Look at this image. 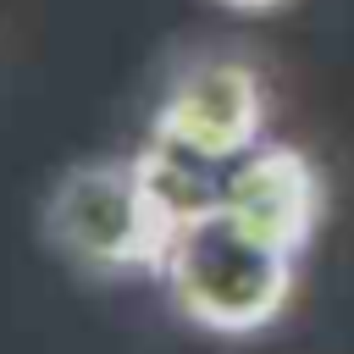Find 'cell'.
Here are the masks:
<instances>
[{"label":"cell","mask_w":354,"mask_h":354,"mask_svg":"<svg viewBox=\"0 0 354 354\" xmlns=\"http://www.w3.org/2000/svg\"><path fill=\"white\" fill-rule=\"evenodd\" d=\"M160 277L188 321H199L205 332L243 337L282 315L293 293V254L260 238L232 210H216L171 238Z\"/></svg>","instance_id":"cell-1"},{"label":"cell","mask_w":354,"mask_h":354,"mask_svg":"<svg viewBox=\"0 0 354 354\" xmlns=\"http://www.w3.org/2000/svg\"><path fill=\"white\" fill-rule=\"evenodd\" d=\"M44 232L94 271H160L171 227L149 205L133 160H83L72 166L44 205Z\"/></svg>","instance_id":"cell-2"},{"label":"cell","mask_w":354,"mask_h":354,"mask_svg":"<svg viewBox=\"0 0 354 354\" xmlns=\"http://www.w3.org/2000/svg\"><path fill=\"white\" fill-rule=\"evenodd\" d=\"M221 6H232V11H271V6H282V0H221Z\"/></svg>","instance_id":"cell-6"},{"label":"cell","mask_w":354,"mask_h":354,"mask_svg":"<svg viewBox=\"0 0 354 354\" xmlns=\"http://www.w3.org/2000/svg\"><path fill=\"white\" fill-rule=\"evenodd\" d=\"M227 210L249 221L277 249L299 254L321 221V171L293 144H260L243 160H232L227 177Z\"/></svg>","instance_id":"cell-4"},{"label":"cell","mask_w":354,"mask_h":354,"mask_svg":"<svg viewBox=\"0 0 354 354\" xmlns=\"http://www.w3.org/2000/svg\"><path fill=\"white\" fill-rule=\"evenodd\" d=\"M138 166V183L149 194V205L160 210V221L171 227V238L199 221V216H216L227 210V177H232V160H216V155H199L188 144H171V138H155L133 155Z\"/></svg>","instance_id":"cell-5"},{"label":"cell","mask_w":354,"mask_h":354,"mask_svg":"<svg viewBox=\"0 0 354 354\" xmlns=\"http://www.w3.org/2000/svg\"><path fill=\"white\" fill-rule=\"evenodd\" d=\"M149 133L216 160H243L266 144V77L243 55H199L166 83Z\"/></svg>","instance_id":"cell-3"}]
</instances>
